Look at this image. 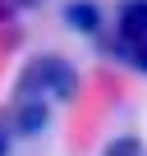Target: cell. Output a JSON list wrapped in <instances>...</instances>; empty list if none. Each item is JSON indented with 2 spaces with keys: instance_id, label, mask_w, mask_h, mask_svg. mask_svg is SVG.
I'll return each mask as SVG.
<instances>
[{
  "instance_id": "obj_2",
  "label": "cell",
  "mask_w": 147,
  "mask_h": 156,
  "mask_svg": "<svg viewBox=\"0 0 147 156\" xmlns=\"http://www.w3.org/2000/svg\"><path fill=\"white\" fill-rule=\"evenodd\" d=\"M106 41L110 55H120L124 64L142 69L147 73V0H129L120 5V19H115V37L97 32V46Z\"/></svg>"
},
{
  "instance_id": "obj_3",
  "label": "cell",
  "mask_w": 147,
  "mask_h": 156,
  "mask_svg": "<svg viewBox=\"0 0 147 156\" xmlns=\"http://www.w3.org/2000/svg\"><path fill=\"white\" fill-rule=\"evenodd\" d=\"M14 129L19 133H41L46 129V119H51V101H41V97H14Z\"/></svg>"
},
{
  "instance_id": "obj_6",
  "label": "cell",
  "mask_w": 147,
  "mask_h": 156,
  "mask_svg": "<svg viewBox=\"0 0 147 156\" xmlns=\"http://www.w3.org/2000/svg\"><path fill=\"white\" fill-rule=\"evenodd\" d=\"M0 156H5V133H0Z\"/></svg>"
},
{
  "instance_id": "obj_4",
  "label": "cell",
  "mask_w": 147,
  "mask_h": 156,
  "mask_svg": "<svg viewBox=\"0 0 147 156\" xmlns=\"http://www.w3.org/2000/svg\"><path fill=\"white\" fill-rule=\"evenodd\" d=\"M64 28L83 32V37H97V32L106 28L101 5H97V0H69V5H64Z\"/></svg>"
},
{
  "instance_id": "obj_1",
  "label": "cell",
  "mask_w": 147,
  "mask_h": 156,
  "mask_svg": "<svg viewBox=\"0 0 147 156\" xmlns=\"http://www.w3.org/2000/svg\"><path fill=\"white\" fill-rule=\"evenodd\" d=\"M14 97H41V101H74L78 97V69L64 55H32L14 83Z\"/></svg>"
},
{
  "instance_id": "obj_5",
  "label": "cell",
  "mask_w": 147,
  "mask_h": 156,
  "mask_svg": "<svg viewBox=\"0 0 147 156\" xmlns=\"http://www.w3.org/2000/svg\"><path fill=\"white\" fill-rule=\"evenodd\" d=\"M106 156H147V147H142L138 138H115V142L106 147Z\"/></svg>"
}]
</instances>
